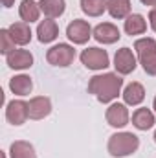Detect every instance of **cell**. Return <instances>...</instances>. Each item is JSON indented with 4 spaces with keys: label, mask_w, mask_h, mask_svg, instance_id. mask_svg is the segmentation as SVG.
<instances>
[{
    "label": "cell",
    "mask_w": 156,
    "mask_h": 158,
    "mask_svg": "<svg viewBox=\"0 0 156 158\" xmlns=\"http://www.w3.org/2000/svg\"><path fill=\"white\" fill-rule=\"evenodd\" d=\"M154 143H156V131H154Z\"/></svg>",
    "instance_id": "f1b7e54d"
},
{
    "label": "cell",
    "mask_w": 156,
    "mask_h": 158,
    "mask_svg": "<svg viewBox=\"0 0 156 158\" xmlns=\"http://www.w3.org/2000/svg\"><path fill=\"white\" fill-rule=\"evenodd\" d=\"M74 59H76V50L72 44H66V42H59L46 52V61L53 66L66 68L74 63Z\"/></svg>",
    "instance_id": "3957f363"
},
{
    "label": "cell",
    "mask_w": 156,
    "mask_h": 158,
    "mask_svg": "<svg viewBox=\"0 0 156 158\" xmlns=\"http://www.w3.org/2000/svg\"><path fill=\"white\" fill-rule=\"evenodd\" d=\"M136 66H138V57L132 53L130 48L123 46V48H119L116 52V55H114L116 74H119V76H129V74H132L136 70Z\"/></svg>",
    "instance_id": "5b68a950"
},
{
    "label": "cell",
    "mask_w": 156,
    "mask_h": 158,
    "mask_svg": "<svg viewBox=\"0 0 156 158\" xmlns=\"http://www.w3.org/2000/svg\"><path fill=\"white\" fill-rule=\"evenodd\" d=\"M51 112V99L46 96H35L28 103V114L30 119H44Z\"/></svg>",
    "instance_id": "9c48e42d"
},
{
    "label": "cell",
    "mask_w": 156,
    "mask_h": 158,
    "mask_svg": "<svg viewBox=\"0 0 156 158\" xmlns=\"http://www.w3.org/2000/svg\"><path fill=\"white\" fill-rule=\"evenodd\" d=\"M7 30H9V35H11V39L15 40V44H18V46H26V44L31 40V37H33L30 24H28V22H24V20L13 22V24H11Z\"/></svg>",
    "instance_id": "4fadbf2b"
},
{
    "label": "cell",
    "mask_w": 156,
    "mask_h": 158,
    "mask_svg": "<svg viewBox=\"0 0 156 158\" xmlns=\"http://www.w3.org/2000/svg\"><path fill=\"white\" fill-rule=\"evenodd\" d=\"M143 6H153V7H156V0H140Z\"/></svg>",
    "instance_id": "484cf974"
},
{
    "label": "cell",
    "mask_w": 156,
    "mask_h": 158,
    "mask_svg": "<svg viewBox=\"0 0 156 158\" xmlns=\"http://www.w3.org/2000/svg\"><path fill=\"white\" fill-rule=\"evenodd\" d=\"M6 61L11 70H28L33 66V55L28 50H15L6 57Z\"/></svg>",
    "instance_id": "8fae6325"
},
{
    "label": "cell",
    "mask_w": 156,
    "mask_h": 158,
    "mask_svg": "<svg viewBox=\"0 0 156 158\" xmlns=\"http://www.w3.org/2000/svg\"><path fill=\"white\" fill-rule=\"evenodd\" d=\"M156 123V118L153 114L151 109L147 107H142V109H136L134 114H132V125L138 129V131H149L153 129Z\"/></svg>",
    "instance_id": "9a60e30c"
},
{
    "label": "cell",
    "mask_w": 156,
    "mask_h": 158,
    "mask_svg": "<svg viewBox=\"0 0 156 158\" xmlns=\"http://www.w3.org/2000/svg\"><path fill=\"white\" fill-rule=\"evenodd\" d=\"M140 147V138L132 132H116L109 138V153L114 158H123L136 153Z\"/></svg>",
    "instance_id": "7a4b0ae2"
},
{
    "label": "cell",
    "mask_w": 156,
    "mask_h": 158,
    "mask_svg": "<svg viewBox=\"0 0 156 158\" xmlns=\"http://www.w3.org/2000/svg\"><path fill=\"white\" fill-rule=\"evenodd\" d=\"M130 0H109L107 2V11L110 13L112 19H127L130 15Z\"/></svg>",
    "instance_id": "44dd1931"
},
{
    "label": "cell",
    "mask_w": 156,
    "mask_h": 158,
    "mask_svg": "<svg viewBox=\"0 0 156 158\" xmlns=\"http://www.w3.org/2000/svg\"><path fill=\"white\" fill-rule=\"evenodd\" d=\"M2 158H6V153H2Z\"/></svg>",
    "instance_id": "f546056e"
},
{
    "label": "cell",
    "mask_w": 156,
    "mask_h": 158,
    "mask_svg": "<svg viewBox=\"0 0 156 158\" xmlns=\"http://www.w3.org/2000/svg\"><path fill=\"white\" fill-rule=\"evenodd\" d=\"M92 35H94V30L83 19L72 20L68 24V28H66V37L70 39V42H74V44H86Z\"/></svg>",
    "instance_id": "8992f818"
},
{
    "label": "cell",
    "mask_w": 156,
    "mask_h": 158,
    "mask_svg": "<svg viewBox=\"0 0 156 158\" xmlns=\"http://www.w3.org/2000/svg\"><path fill=\"white\" fill-rule=\"evenodd\" d=\"M109 0H81V11L88 17H101L107 11Z\"/></svg>",
    "instance_id": "7402d4cb"
},
{
    "label": "cell",
    "mask_w": 156,
    "mask_h": 158,
    "mask_svg": "<svg viewBox=\"0 0 156 158\" xmlns=\"http://www.w3.org/2000/svg\"><path fill=\"white\" fill-rule=\"evenodd\" d=\"M153 109H154V112H156V98H154V103H153Z\"/></svg>",
    "instance_id": "83f0119b"
},
{
    "label": "cell",
    "mask_w": 156,
    "mask_h": 158,
    "mask_svg": "<svg viewBox=\"0 0 156 158\" xmlns=\"http://www.w3.org/2000/svg\"><path fill=\"white\" fill-rule=\"evenodd\" d=\"M0 52H2L6 57L15 52V40L11 39L9 30H0Z\"/></svg>",
    "instance_id": "cb8c5ba5"
},
{
    "label": "cell",
    "mask_w": 156,
    "mask_h": 158,
    "mask_svg": "<svg viewBox=\"0 0 156 158\" xmlns=\"http://www.w3.org/2000/svg\"><path fill=\"white\" fill-rule=\"evenodd\" d=\"M121 37L119 28L114 26L112 22H101L94 28V39L101 44H114Z\"/></svg>",
    "instance_id": "30bf717a"
},
{
    "label": "cell",
    "mask_w": 156,
    "mask_h": 158,
    "mask_svg": "<svg viewBox=\"0 0 156 158\" xmlns=\"http://www.w3.org/2000/svg\"><path fill=\"white\" fill-rule=\"evenodd\" d=\"M9 90L15 96H20V98L30 96L31 90H33V81H31L30 76H26V74H18V76L9 79Z\"/></svg>",
    "instance_id": "2e32d148"
},
{
    "label": "cell",
    "mask_w": 156,
    "mask_h": 158,
    "mask_svg": "<svg viewBox=\"0 0 156 158\" xmlns=\"http://www.w3.org/2000/svg\"><path fill=\"white\" fill-rule=\"evenodd\" d=\"M105 118H107V123L110 127L123 129L125 125H129L130 114H129V109H127L125 103H110V107L105 112Z\"/></svg>",
    "instance_id": "52a82bcc"
},
{
    "label": "cell",
    "mask_w": 156,
    "mask_h": 158,
    "mask_svg": "<svg viewBox=\"0 0 156 158\" xmlns=\"http://www.w3.org/2000/svg\"><path fill=\"white\" fill-rule=\"evenodd\" d=\"M40 6L39 2H33V0H22L20 6H18V15L24 22L31 24V22H37L40 17Z\"/></svg>",
    "instance_id": "ac0fdd59"
},
{
    "label": "cell",
    "mask_w": 156,
    "mask_h": 158,
    "mask_svg": "<svg viewBox=\"0 0 156 158\" xmlns=\"http://www.w3.org/2000/svg\"><path fill=\"white\" fill-rule=\"evenodd\" d=\"M59 35V26L53 19H44L40 20L39 26H37V39L42 44H48V42H53Z\"/></svg>",
    "instance_id": "5bb4252c"
},
{
    "label": "cell",
    "mask_w": 156,
    "mask_h": 158,
    "mask_svg": "<svg viewBox=\"0 0 156 158\" xmlns=\"http://www.w3.org/2000/svg\"><path fill=\"white\" fill-rule=\"evenodd\" d=\"M149 24H151V30L156 31V7H153L149 13Z\"/></svg>",
    "instance_id": "d4e9b609"
},
{
    "label": "cell",
    "mask_w": 156,
    "mask_h": 158,
    "mask_svg": "<svg viewBox=\"0 0 156 158\" xmlns=\"http://www.w3.org/2000/svg\"><path fill=\"white\" fill-rule=\"evenodd\" d=\"M30 118L28 114V103L22 99H13L6 105V119L11 125H22Z\"/></svg>",
    "instance_id": "ba28073f"
},
{
    "label": "cell",
    "mask_w": 156,
    "mask_h": 158,
    "mask_svg": "<svg viewBox=\"0 0 156 158\" xmlns=\"http://www.w3.org/2000/svg\"><path fill=\"white\" fill-rule=\"evenodd\" d=\"M39 6L40 11L46 15V19H59L66 9L64 0H40Z\"/></svg>",
    "instance_id": "ffe728a7"
},
{
    "label": "cell",
    "mask_w": 156,
    "mask_h": 158,
    "mask_svg": "<svg viewBox=\"0 0 156 158\" xmlns=\"http://www.w3.org/2000/svg\"><path fill=\"white\" fill-rule=\"evenodd\" d=\"M9 158H37V153L30 142L17 140L9 145Z\"/></svg>",
    "instance_id": "d6986e66"
},
{
    "label": "cell",
    "mask_w": 156,
    "mask_h": 158,
    "mask_svg": "<svg viewBox=\"0 0 156 158\" xmlns=\"http://www.w3.org/2000/svg\"><path fill=\"white\" fill-rule=\"evenodd\" d=\"M121 96H123L125 105H129V107H138V105L145 99V88H143L142 83L132 81V83H129V85L125 86V90H123Z\"/></svg>",
    "instance_id": "7c38bea8"
},
{
    "label": "cell",
    "mask_w": 156,
    "mask_h": 158,
    "mask_svg": "<svg viewBox=\"0 0 156 158\" xmlns=\"http://www.w3.org/2000/svg\"><path fill=\"white\" fill-rule=\"evenodd\" d=\"M138 61L147 76H156V50H151V52L140 55Z\"/></svg>",
    "instance_id": "603a6c76"
},
{
    "label": "cell",
    "mask_w": 156,
    "mask_h": 158,
    "mask_svg": "<svg viewBox=\"0 0 156 158\" xmlns=\"http://www.w3.org/2000/svg\"><path fill=\"white\" fill-rule=\"evenodd\" d=\"M125 33L127 35H142V33H145L147 31V20H145V17L143 15H140V13H132V15H129L127 19H125Z\"/></svg>",
    "instance_id": "e0dca14e"
},
{
    "label": "cell",
    "mask_w": 156,
    "mask_h": 158,
    "mask_svg": "<svg viewBox=\"0 0 156 158\" xmlns=\"http://www.w3.org/2000/svg\"><path fill=\"white\" fill-rule=\"evenodd\" d=\"M13 4H15V0H2V6L4 7H11Z\"/></svg>",
    "instance_id": "4316f807"
},
{
    "label": "cell",
    "mask_w": 156,
    "mask_h": 158,
    "mask_svg": "<svg viewBox=\"0 0 156 158\" xmlns=\"http://www.w3.org/2000/svg\"><path fill=\"white\" fill-rule=\"evenodd\" d=\"M121 86H123V79L119 74L114 72H107V74H99L88 81V92L96 96V99L99 103H112L117 96L121 94Z\"/></svg>",
    "instance_id": "6da1fadb"
},
{
    "label": "cell",
    "mask_w": 156,
    "mask_h": 158,
    "mask_svg": "<svg viewBox=\"0 0 156 158\" xmlns=\"http://www.w3.org/2000/svg\"><path fill=\"white\" fill-rule=\"evenodd\" d=\"M79 59L84 64V68H88V70H105L110 66V57H109L107 50H101L96 46L83 50Z\"/></svg>",
    "instance_id": "277c9868"
}]
</instances>
